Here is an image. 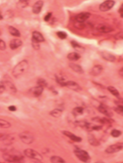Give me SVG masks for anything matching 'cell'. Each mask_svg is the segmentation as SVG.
Masks as SVG:
<instances>
[{"mask_svg": "<svg viewBox=\"0 0 123 163\" xmlns=\"http://www.w3.org/2000/svg\"><path fill=\"white\" fill-rule=\"evenodd\" d=\"M55 78L56 81H57L58 84L61 85L62 87H65V83L66 82V80L64 76L60 75H55Z\"/></svg>", "mask_w": 123, "mask_h": 163, "instance_id": "cell-30", "label": "cell"}, {"mask_svg": "<svg viewBox=\"0 0 123 163\" xmlns=\"http://www.w3.org/2000/svg\"><path fill=\"white\" fill-rule=\"evenodd\" d=\"M8 137H9V135L5 134V133H0V140H6Z\"/></svg>", "mask_w": 123, "mask_h": 163, "instance_id": "cell-40", "label": "cell"}, {"mask_svg": "<svg viewBox=\"0 0 123 163\" xmlns=\"http://www.w3.org/2000/svg\"><path fill=\"white\" fill-rule=\"evenodd\" d=\"M72 113L75 117L81 115L84 113V108H83L82 107H76V108H74L73 109Z\"/></svg>", "mask_w": 123, "mask_h": 163, "instance_id": "cell-28", "label": "cell"}, {"mask_svg": "<svg viewBox=\"0 0 123 163\" xmlns=\"http://www.w3.org/2000/svg\"><path fill=\"white\" fill-rule=\"evenodd\" d=\"M121 134H122V132H121V131L116 130V129H113V130H111V135L114 138H117V137H120V136L121 135Z\"/></svg>", "mask_w": 123, "mask_h": 163, "instance_id": "cell-34", "label": "cell"}, {"mask_svg": "<svg viewBox=\"0 0 123 163\" xmlns=\"http://www.w3.org/2000/svg\"><path fill=\"white\" fill-rule=\"evenodd\" d=\"M50 161L52 163H66L65 160L59 156L54 155L51 157Z\"/></svg>", "mask_w": 123, "mask_h": 163, "instance_id": "cell-29", "label": "cell"}, {"mask_svg": "<svg viewBox=\"0 0 123 163\" xmlns=\"http://www.w3.org/2000/svg\"><path fill=\"white\" fill-rule=\"evenodd\" d=\"M91 16L90 12H81L77 14L75 16V20L77 22L79 23H84V21H86L87 19H89Z\"/></svg>", "mask_w": 123, "mask_h": 163, "instance_id": "cell-10", "label": "cell"}, {"mask_svg": "<svg viewBox=\"0 0 123 163\" xmlns=\"http://www.w3.org/2000/svg\"><path fill=\"white\" fill-rule=\"evenodd\" d=\"M62 133L66 135V137H68L69 139H71V140H73V142H76V143H80L82 141V138L78 137L75 135H74L73 133H72L70 132H68V131H63Z\"/></svg>", "mask_w": 123, "mask_h": 163, "instance_id": "cell-13", "label": "cell"}, {"mask_svg": "<svg viewBox=\"0 0 123 163\" xmlns=\"http://www.w3.org/2000/svg\"><path fill=\"white\" fill-rule=\"evenodd\" d=\"M74 25H78V26H75V27H77V29H84V27H85V25H84V24H83V23L77 22L75 24H74Z\"/></svg>", "mask_w": 123, "mask_h": 163, "instance_id": "cell-43", "label": "cell"}, {"mask_svg": "<svg viewBox=\"0 0 123 163\" xmlns=\"http://www.w3.org/2000/svg\"><path fill=\"white\" fill-rule=\"evenodd\" d=\"M76 125L79 127H81L82 128H84L85 130H86L89 132H91L92 131V124L91 123L87 122V121H76L74 122Z\"/></svg>", "mask_w": 123, "mask_h": 163, "instance_id": "cell-14", "label": "cell"}, {"mask_svg": "<svg viewBox=\"0 0 123 163\" xmlns=\"http://www.w3.org/2000/svg\"><path fill=\"white\" fill-rule=\"evenodd\" d=\"M115 4V2L114 1H112V0H108V1H105L103 2L102 3H101L99 6V10L102 12H106L108 11L110 9H112Z\"/></svg>", "mask_w": 123, "mask_h": 163, "instance_id": "cell-7", "label": "cell"}, {"mask_svg": "<svg viewBox=\"0 0 123 163\" xmlns=\"http://www.w3.org/2000/svg\"><path fill=\"white\" fill-rule=\"evenodd\" d=\"M88 141H89L90 144H91L92 146H98L100 145V143L99 141H98L97 138H95V137L92 134H89L88 135Z\"/></svg>", "mask_w": 123, "mask_h": 163, "instance_id": "cell-23", "label": "cell"}, {"mask_svg": "<svg viewBox=\"0 0 123 163\" xmlns=\"http://www.w3.org/2000/svg\"><path fill=\"white\" fill-rule=\"evenodd\" d=\"M63 111H64V109L62 108H56L50 112V115L51 116L55 117V118H58V117H60L62 115Z\"/></svg>", "mask_w": 123, "mask_h": 163, "instance_id": "cell-25", "label": "cell"}, {"mask_svg": "<svg viewBox=\"0 0 123 163\" xmlns=\"http://www.w3.org/2000/svg\"><path fill=\"white\" fill-rule=\"evenodd\" d=\"M0 163H5V162H0Z\"/></svg>", "mask_w": 123, "mask_h": 163, "instance_id": "cell-51", "label": "cell"}, {"mask_svg": "<svg viewBox=\"0 0 123 163\" xmlns=\"http://www.w3.org/2000/svg\"><path fill=\"white\" fill-rule=\"evenodd\" d=\"M31 40L35 41L38 43H41L45 42V38L44 36L38 31H33V36H32Z\"/></svg>", "mask_w": 123, "mask_h": 163, "instance_id": "cell-15", "label": "cell"}, {"mask_svg": "<svg viewBox=\"0 0 123 163\" xmlns=\"http://www.w3.org/2000/svg\"><path fill=\"white\" fill-rule=\"evenodd\" d=\"M52 17V12H48L47 14L44 17V21H49L51 18Z\"/></svg>", "mask_w": 123, "mask_h": 163, "instance_id": "cell-39", "label": "cell"}, {"mask_svg": "<svg viewBox=\"0 0 123 163\" xmlns=\"http://www.w3.org/2000/svg\"><path fill=\"white\" fill-rule=\"evenodd\" d=\"M119 12L120 13V15H121V18H122V14H123V4L121 5V7H120V9L119 10Z\"/></svg>", "mask_w": 123, "mask_h": 163, "instance_id": "cell-46", "label": "cell"}, {"mask_svg": "<svg viewBox=\"0 0 123 163\" xmlns=\"http://www.w3.org/2000/svg\"><path fill=\"white\" fill-rule=\"evenodd\" d=\"M123 144L122 143H117L115 144L108 146L106 149V152L107 153H114L116 152H118L122 149Z\"/></svg>", "mask_w": 123, "mask_h": 163, "instance_id": "cell-6", "label": "cell"}, {"mask_svg": "<svg viewBox=\"0 0 123 163\" xmlns=\"http://www.w3.org/2000/svg\"><path fill=\"white\" fill-rule=\"evenodd\" d=\"M119 163H122V162H119Z\"/></svg>", "mask_w": 123, "mask_h": 163, "instance_id": "cell-52", "label": "cell"}, {"mask_svg": "<svg viewBox=\"0 0 123 163\" xmlns=\"http://www.w3.org/2000/svg\"><path fill=\"white\" fill-rule=\"evenodd\" d=\"M3 20V16H2L1 12H0V20Z\"/></svg>", "mask_w": 123, "mask_h": 163, "instance_id": "cell-47", "label": "cell"}, {"mask_svg": "<svg viewBox=\"0 0 123 163\" xmlns=\"http://www.w3.org/2000/svg\"><path fill=\"white\" fill-rule=\"evenodd\" d=\"M32 46L35 50H39L40 49V45L39 43L36 42L35 41L32 40Z\"/></svg>", "mask_w": 123, "mask_h": 163, "instance_id": "cell-37", "label": "cell"}, {"mask_svg": "<svg viewBox=\"0 0 123 163\" xmlns=\"http://www.w3.org/2000/svg\"><path fill=\"white\" fill-rule=\"evenodd\" d=\"M5 90L3 82L0 81V93H2Z\"/></svg>", "mask_w": 123, "mask_h": 163, "instance_id": "cell-44", "label": "cell"}, {"mask_svg": "<svg viewBox=\"0 0 123 163\" xmlns=\"http://www.w3.org/2000/svg\"><path fill=\"white\" fill-rule=\"evenodd\" d=\"M23 153L28 158L36 160V161H41L43 159L42 155L33 149H26L24 150Z\"/></svg>", "mask_w": 123, "mask_h": 163, "instance_id": "cell-4", "label": "cell"}, {"mask_svg": "<svg viewBox=\"0 0 123 163\" xmlns=\"http://www.w3.org/2000/svg\"><path fill=\"white\" fill-rule=\"evenodd\" d=\"M95 163H104V162H102V161H98L97 162H95Z\"/></svg>", "mask_w": 123, "mask_h": 163, "instance_id": "cell-49", "label": "cell"}, {"mask_svg": "<svg viewBox=\"0 0 123 163\" xmlns=\"http://www.w3.org/2000/svg\"><path fill=\"white\" fill-rule=\"evenodd\" d=\"M69 68H70L72 70L74 71V72H76L77 73H79V74H82L84 73V70H83V69L82 67L79 65V64H76V63H70L69 64Z\"/></svg>", "mask_w": 123, "mask_h": 163, "instance_id": "cell-21", "label": "cell"}, {"mask_svg": "<svg viewBox=\"0 0 123 163\" xmlns=\"http://www.w3.org/2000/svg\"><path fill=\"white\" fill-rule=\"evenodd\" d=\"M115 38L117 40H122V32H120V33L115 34Z\"/></svg>", "mask_w": 123, "mask_h": 163, "instance_id": "cell-41", "label": "cell"}, {"mask_svg": "<svg viewBox=\"0 0 123 163\" xmlns=\"http://www.w3.org/2000/svg\"><path fill=\"white\" fill-rule=\"evenodd\" d=\"M114 110L115 111V112L117 113H118L119 115H122L123 114V108H122V105H119L116 108H114Z\"/></svg>", "mask_w": 123, "mask_h": 163, "instance_id": "cell-36", "label": "cell"}, {"mask_svg": "<svg viewBox=\"0 0 123 163\" xmlns=\"http://www.w3.org/2000/svg\"><path fill=\"white\" fill-rule=\"evenodd\" d=\"M9 31L10 34L13 36H15V37H20L21 36L20 32L18 31L16 28L14 27L9 26Z\"/></svg>", "mask_w": 123, "mask_h": 163, "instance_id": "cell-27", "label": "cell"}, {"mask_svg": "<svg viewBox=\"0 0 123 163\" xmlns=\"http://www.w3.org/2000/svg\"><path fill=\"white\" fill-rule=\"evenodd\" d=\"M43 6H44V1H38L34 4L33 7V12L34 14H38L41 12Z\"/></svg>", "mask_w": 123, "mask_h": 163, "instance_id": "cell-18", "label": "cell"}, {"mask_svg": "<svg viewBox=\"0 0 123 163\" xmlns=\"http://www.w3.org/2000/svg\"><path fill=\"white\" fill-rule=\"evenodd\" d=\"M23 44V42L19 39H13L10 42V48L12 50H15L18 47H21Z\"/></svg>", "mask_w": 123, "mask_h": 163, "instance_id": "cell-20", "label": "cell"}, {"mask_svg": "<svg viewBox=\"0 0 123 163\" xmlns=\"http://www.w3.org/2000/svg\"><path fill=\"white\" fill-rule=\"evenodd\" d=\"M103 70V68L101 65H95L93 68L92 69V70L90 71V74L93 76H98L99 74L102 73Z\"/></svg>", "mask_w": 123, "mask_h": 163, "instance_id": "cell-17", "label": "cell"}, {"mask_svg": "<svg viewBox=\"0 0 123 163\" xmlns=\"http://www.w3.org/2000/svg\"><path fill=\"white\" fill-rule=\"evenodd\" d=\"M74 153L77 158L82 162L85 163H90L91 162V157L86 151L77 148L74 149Z\"/></svg>", "mask_w": 123, "mask_h": 163, "instance_id": "cell-3", "label": "cell"}, {"mask_svg": "<svg viewBox=\"0 0 123 163\" xmlns=\"http://www.w3.org/2000/svg\"><path fill=\"white\" fill-rule=\"evenodd\" d=\"M71 46L75 49V50H77V51H78L79 53H84L85 51V48L84 47L81 46V45L76 41L74 40L71 41Z\"/></svg>", "mask_w": 123, "mask_h": 163, "instance_id": "cell-22", "label": "cell"}, {"mask_svg": "<svg viewBox=\"0 0 123 163\" xmlns=\"http://www.w3.org/2000/svg\"><path fill=\"white\" fill-rule=\"evenodd\" d=\"M101 56L104 60L110 61V62H114L116 60V58L114 55L107 51H103L101 53Z\"/></svg>", "mask_w": 123, "mask_h": 163, "instance_id": "cell-19", "label": "cell"}, {"mask_svg": "<svg viewBox=\"0 0 123 163\" xmlns=\"http://www.w3.org/2000/svg\"><path fill=\"white\" fill-rule=\"evenodd\" d=\"M8 109H9V110L10 111H12V112H14V111H16V107L14 106H9V108H8Z\"/></svg>", "mask_w": 123, "mask_h": 163, "instance_id": "cell-45", "label": "cell"}, {"mask_svg": "<svg viewBox=\"0 0 123 163\" xmlns=\"http://www.w3.org/2000/svg\"><path fill=\"white\" fill-rule=\"evenodd\" d=\"M102 128V125H92V131L93 130H100Z\"/></svg>", "mask_w": 123, "mask_h": 163, "instance_id": "cell-42", "label": "cell"}, {"mask_svg": "<svg viewBox=\"0 0 123 163\" xmlns=\"http://www.w3.org/2000/svg\"><path fill=\"white\" fill-rule=\"evenodd\" d=\"M107 89H108L109 91L110 92L113 96H115L116 98H118V99H121V95H120L118 90H117L115 87H114L113 86H111V85H109V86H108Z\"/></svg>", "mask_w": 123, "mask_h": 163, "instance_id": "cell-24", "label": "cell"}, {"mask_svg": "<svg viewBox=\"0 0 123 163\" xmlns=\"http://www.w3.org/2000/svg\"><path fill=\"white\" fill-rule=\"evenodd\" d=\"M3 158L5 161L9 163H23L24 157L20 152L18 151H11L5 152L3 155Z\"/></svg>", "mask_w": 123, "mask_h": 163, "instance_id": "cell-1", "label": "cell"}, {"mask_svg": "<svg viewBox=\"0 0 123 163\" xmlns=\"http://www.w3.org/2000/svg\"><path fill=\"white\" fill-rule=\"evenodd\" d=\"M5 49H6V44L3 40L0 39V50H4Z\"/></svg>", "mask_w": 123, "mask_h": 163, "instance_id": "cell-38", "label": "cell"}, {"mask_svg": "<svg viewBox=\"0 0 123 163\" xmlns=\"http://www.w3.org/2000/svg\"><path fill=\"white\" fill-rule=\"evenodd\" d=\"M97 30L101 33H109L113 31V29L110 26L106 25V24L101 23L97 27Z\"/></svg>", "mask_w": 123, "mask_h": 163, "instance_id": "cell-11", "label": "cell"}, {"mask_svg": "<svg viewBox=\"0 0 123 163\" xmlns=\"http://www.w3.org/2000/svg\"><path fill=\"white\" fill-rule=\"evenodd\" d=\"M37 85H39V86H41L42 87H45L47 86V83L44 78H38V80H37Z\"/></svg>", "mask_w": 123, "mask_h": 163, "instance_id": "cell-33", "label": "cell"}, {"mask_svg": "<svg viewBox=\"0 0 123 163\" xmlns=\"http://www.w3.org/2000/svg\"><path fill=\"white\" fill-rule=\"evenodd\" d=\"M29 68V62L27 60L21 61L16 65L12 70V75L16 78L21 75Z\"/></svg>", "mask_w": 123, "mask_h": 163, "instance_id": "cell-2", "label": "cell"}, {"mask_svg": "<svg viewBox=\"0 0 123 163\" xmlns=\"http://www.w3.org/2000/svg\"><path fill=\"white\" fill-rule=\"evenodd\" d=\"M122 69H122V68H121V70H119V71H119V73H121V76H123V74H122V72H123V71H122Z\"/></svg>", "mask_w": 123, "mask_h": 163, "instance_id": "cell-48", "label": "cell"}, {"mask_svg": "<svg viewBox=\"0 0 123 163\" xmlns=\"http://www.w3.org/2000/svg\"><path fill=\"white\" fill-rule=\"evenodd\" d=\"M29 5V1H25V0H22V1H19L18 3L17 7L19 8V9H24L27 6H28Z\"/></svg>", "mask_w": 123, "mask_h": 163, "instance_id": "cell-32", "label": "cell"}, {"mask_svg": "<svg viewBox=\"0 0 123 163\" xmlns=\"http://www.w3.org/2000/svg\"><path fill=\"white\" fill-rule=\"evenodd\" d=\"M44 87L37 85V86H34L31 88L29 91V93H30L31 95L33 96L34 97H38L42 94L43 91H44Z\"/></svg>", "mask_w": 123, "mask_h": 163, "instance_id": "cell-8", "label": "cell"}, {"mask_svg": "<svg viewBox=\"0 0 123 163\" xmlns=\"http://www.w3.org/2000/svg\"><path fill=\"white\" fill-rule=\"evenodd\" d=\"M67 58L71 61H77L81 58V56L78 53L73 52L69 53L68 56H67Z\"/></svg>", "mask_w": 123, "mask_h": 163, "instance_id": "cell-26", "label": "cell"}, {"mask_svg": "<svg viewBox=\"0 0 123 163\" xmlns=\"http://www.w3.org/2000/svg\"><path fill=\"white\" fill-rule=\"evenodd\" d=\"M19 137L23 143L26 144H31L33 143L34 140V136L31 133L28 132H24L20 133L19 134Z\"/></svg>", "mask_w": 123, "mask_h": 163, "instance_id": "cell-5", "label": "cell"}, {"mask_svg": "<svg viewBox=\"0 0 123 163\" xmlns=\"http://www.w3.org/2000/svg\"><path fill=\"white\" fill-rule=\"evenodd\" d=\"M57 35L60 40H65L67 38V37H68V34H67L66 32H64V31L57 32Z\"/></svg>", "mask_w": 123, "mask_h": 163, "instance_id": "cell-35", "label": "cell"}, {"mask_svg": "<svg viewBox=\"0 0 123 163\" xmlns=\"http://www.w3.org/2000/svg\"><path fill=\"white\" fill-rule=\"evenodd\" d=\"M0 35H1V31H0Z\"/></svg>", "mask_w": 123, "mask_h": 163, "instance_id": "cell-50", "label": "cell"}, {"mask_svg": "<svg viewBox=\"0 0 123 163\" xmlns=\"http://www.w3.org/2000/svg\"><path fill=\"white\" fill-rule=\"evenodd\" d=\"M65 87H68L70 89L73 90L76 92H79L82 90L81 87L77 82L72 80L66 81V82L65 83Z\"/></svg>", "mask_w": 123, "mask_h": 163, "instance_id": "cell-9", "label": "cell"}, {"mask_svg": "<svg viewBox=\"0 0 123 163\" xmlns=\"http://www.w3.org/2000/svg\"><path fill=\"white\" fill-rule=\"evenodd\" d=\"M10 125L11 124H10V122L5 120L0 119V128H9Z\"/></svg>", "mask_w": 123, "mask_h": 163, "instance_id": "cell-31", "label": "cell"}, {"mask_svg": "<svg viewBox=\"0 0 123 163\" xmlns=\"http://www.w3.org/2000/svg\"><path fill=\"white\" fill-rule=\"evenodd\" d=\"M3 82L5 90L7 89L9 91L12 93H16L17 92V89L16 88L14 85L11 82L6 80V81H3Z\"/></svg>", "mask_w": 123, "mask_h": 163, "instance_id": "cell-16", "label": "cell"}, {"mask_svg": "<svg viewBox=\"0 0 123 163\" xmlns=\"http://www.w3.org/2000/svg\"><path fill=\"white\" fill-rule=\"evenodd\" d=\"M98 109L101 113L104 114V115L106 116L107 117H108V118H111V117L113 116V113H112V112L109 110L108 107L106 106L105 105H104L102 104H101L100 105L98 106Z\"/></svg>", "mask_w": 123, "mask_h": 163, "instance_id": "cell-12", "label": "cell"}]
</instances>
